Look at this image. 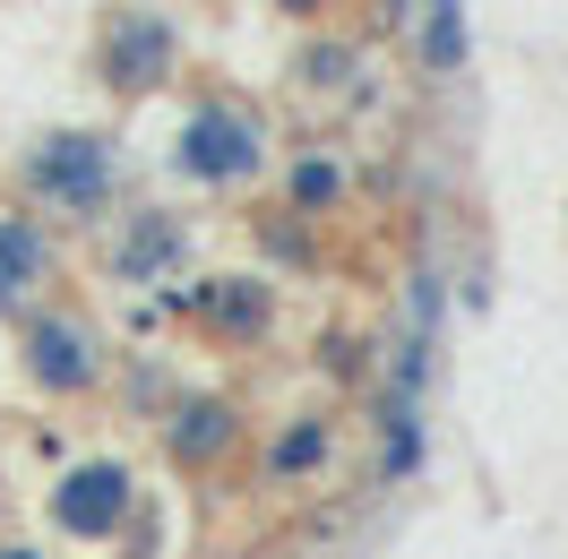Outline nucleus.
<instances>
[{"label": "nucleus", "instance_id": "nucleus-1", "mask_svg": "<svg viewBox=\"0 0 568 559\" xmlns=\"http://www.w3.org/2000/svg\"><path fill=\"white\" fill-rule=\"evenodd\" d=\"M27 199H43L52 215H104L112 190H121V155H112L104 130H52V139L27 146Z\"/></svg>", "mask_w": 568, "mask_h": 559}, {"label": "nucleus", "instance_id": "nucleus-2", "mask_svg": "<svg viewBox=\"0 0 568 559\" xmlns=\"http://www.w3.org/2000/svg\"><path fill=\"white\" fill-rule=\"evenodd\" d=\"M139 474L121 465V456H78L61 482L43 490V508L61 525V542H87V551H112L121 542V525L139 517Z\"/></svg>", "mask_w": 568, "mask_h": 559}, {"label": "nucleus", "instance_id": "nucleus-3", "mask_svg": "<svg viewBox=\"0 0 568 559\" xmlns=\"http://www.w3.org/2000/svg\"><path fill=\"white\" fill-rule=\"evenodd\" d=\"M18 370L43 396H87L104 379V327L87 311H27L18 318Z\"/></svg>", "mask_w": 568, "mask_h": 559}, {"label": "nucleus", "instance_id": "nucleus-4", "mask_svg": "<svg viewBox=\"0 0 568 559\" xmlns=\"http://www.w3.org/2000/svg\"><path fill=\"white\" fill-rule=\"evenodd\" d=\"M173 164L190 181H207V190H233V181H250L267 164V139H258V121L242 104H199L173 139Z\"/></svg>", "mask_w": 568, "mask_h": 559}, {"label": "nucleus", "instance_id": "nucleus-5", "mask_svg": "<svg viewBox=\"0 0 568 559\" xmlns=\"http://www.w3.org/2000/svg\"><path fill=\"white\" fill-rule=\"evenodd\" d=\"M181 61V35L164 9H121L104 27V43H95V70H104L112 95H146V87H164Z\"/></svg>", "mask_w": 568, "mask_h": 559}, {"label": "nucleus", "instance_id": "nucleus-6", "mask_svg": "<svg viewBox=\"0 0 568 559\" xmlns=\"http://www.w3.org/2000/svg\"><path fill=\"white\" fill-rule=\"evenodd\" d=\"M233 448H242V405L233 396H181L164 414V456L181 474H215Z\"/></svg>", "mask_w": 568, "mask_h": 559}, {"label": "nucleus", "instance_id": "nucleus-7", "mask_svg": "<svg viewBox=\"0 0 568 559\" xmlns=\"http://www.w3.org/2000/svg\"><path fill=\"white\" fill-rule=\"evenodd\" d=\"M52 276V233L43 215H0V318H18Z\"/></svg>", "mask_w": 568, "mask_h": 559}, {"label": "nucleus", "instance_id": "nucleus-8", "mask_svg": "<svg viewBox=\"0 0 568 559\" xmlns=\"http://www.w3.org/2000/svg\"><path fill=\"white\" fill-rule=\"evenodd\" d=\"M327 465H336V421H327V414L284 421L276 439H267V456H258V474H267V482H320Z\"/></svg>", "mask_w": 568, "mask_h": 559}, {"label": "nucleus", "instance_id": "nucleus-9", "mask_svg": "<svg viewBox=\"0 0 568 559\" xmlns=\"http://www.w3.org/2000/svg\"><path fill=\"white\" fill-rule=\"evenodd\" d=\"M267 318H276V293L258 276H233V284H207V327L224 345H258L267 336Z\"/></svg>", "mask_w": 568, "mask_h": 559}, {"label": "nucleus", "instance_id": "nucleus-10", "mask_svg": "<svg viewBox=\"0 0 568 559\" xmlns=\"http://www.w3.org/2000/svg\"><path fill=\"white\" fill-rule=\"evenodd\" d=\"M164 267H181V224L173 215H130V233H121V250H112V276H164Z\"/></svg>", "mask_w": 568, "mask_h": 559}, {"label": "nucleus", "instance_id": "nucleus-11", "mask_svg": "<svg viewBox=\"0 0 568 559\" xmlns=\"http://www.w3.org/2000/svg\"><path fill=\"white\" fill-rule=\"evenodd\" d=\"M465 0H430V18H423V70L430 78H457L465 70Z\"/></svg>", "mask_w": 568, "mask_h": 559}, {"label": "nucleus", "instance_id": "nucleus-12", "mask_svg": "<svg viewBox=\"0 0 568 559\" xmlns=\"http://www.w3.org/2000/svg\"><path fill=\"white\" fill-rule=\"evenodd\" d=\"M379 430H388L379 474H388V482H414V474H423V405H388V421H379Z\"/></svg>", "mask_w": 568, "mask_h": 559}, {"label": "nucleus", "instance_id": "nucleus-13", "mask_svg": "<svg viewBox=\"0 0 568 559\" xmlns=\"http://www.w3.org/2000/svg\"><path fill=\"white\" fill-rule=\"evenodd\" d=\"M284 190H293V207L327 215V207H336V199H345V173H336L327 155H293V173H284Z\"/></svg>", "mask_w": 568, "mask_h": 559}, {"label": "nucleus", "instance_id": "nucleus-14", "mask_svg": "<svg viewBox=\"0 0 568 559\" xmlns=\"http://www.w3.org/2000/svg\"><path fill=\"white\" fill-rule=\"evenodd\" d=\"M112 551H121V559H155V551H164V517L139 499V517L121 525V542H112Z\"/></svg>", "mask_w": 568, "mask_h": 559}, {"label": "nucleus", "instance_id": "nucleus-15", "mask_svg": "<svg viewBox=\"0 0 568 559\" xmlns=\"http://www.w3.org/2000/svg\"><path fill=\"white\" fill-rule=\"evenodd\" d=\"M439 318H448V293H439V276H414V336H439Z\"/></svg>", "mask_w": 568, "mask_h": 559}, {"label": "nucleus", "instance_id": "nucleus-16", "mask_svg": "<svg viewBox=\"0 0 568 559\" xmlns=\"http://www.w3.org/2000/svg\"><path fill=\"white\" fill-rule=\"evenodd\" d=\"M0 559H52L43 542H0Z\"/></svg>", "mask_w": 568, "mask_h": 559}, {"label": "nucleus", "instance_id": "nucleus-17", "mask_svg": "<svg viewBox=\"0 0 568 559\" xmlns=\"http://www.w3.org/2000/svg\"><path fill=\"white\" fill-rule=\"evenodd\" d=\"M284 9H293V18H320V9H327V0H284Z\"/></svg>", "mask_w": 568, "mask_h": 559}, {"label": "nucleus", "instance_id": "nucleus-18", "mask_svg": "<svg viewBox=\"0 0 568 559\" xmlns=\"http://www.w3.org/2000/svg\"><path fill=\"white\" fill-rule=\"evenodd\" d=\"M388 9H405V0H388Z\"/></svg>", "mask_w": 568, "mask_h": 559}, {"label": "nucleus", "instance_id": "nucleus-19", "mask_svg": "<svg viewBox=\"0 0 568 559\" xmlns=\"http://www.w3.org/2000/svg\"><path fill=\"white\" fill-rule=\"evenodd\" d=\"M0 508H9V499H0Z\"/></svg>", "mask_w": 568, "mask_h": 559}]
</instances>
